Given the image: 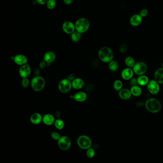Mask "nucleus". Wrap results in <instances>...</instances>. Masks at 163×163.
<instances>
[{"label": "nucleus", "mask_w": 163, "mask_h": 163, "mask_svg": "<svg viewBox=\"0 0 163 163\" xmlns=\"http://www.w3.org/2000/svg\"><path fill=\"white\" fill-rule=\"evenodd\" d=\"M98 56L99 59L103 62L109 63L113 59L114 54L111 48L104 47L99 51Z\"/></svg>", "instance_id": "nucleus-1"}, {"label": "nucleus", "mask_w": 163, "mask_h": 163, "mask_svg": "<svg viewBox=\"0 0 163 163\" xmlns=\"http://www.w3.org/2000/svg\"><path fill=\"white\" fill-rule=\"evenodd\" d=\"M145 106L148 112L152 113H157L161 109V104L158 99L151 98L146 101Z\"/></svg>", "instance_id": "nucleus-2"}, {"label": "nucleus", "mask_w": 163, "mask_h": 163, "mask_svg": "<svg viewBox=\"0 0 163 163\" xmlns=\"http://www.w3.org/2000/svg\"><path fill=\"white\" fill-rule=\"evenodd\" d=\"M31 87L34 91L39 92L44 88L45 81L41 76H36L32 79L31 82Z\"/></svg>", "instance_id": "nucleus-3"}, {"label": "nucleus", "mask_w": 163, "mask_h": 163, "mask_svg": "<svg viewBox=\"0 0 163 163\" xmlns=\"http://www.w3.org/2000/svg\"><path fill=\"white\" fill-rule=\"evenodd\" d=\"M75 26L76 31L82 34L88 31L90 27V24L88 19L85 18H81L76 21Z\"/></svg>", "instance_id": "nucleus-4"}, {"label": "nucleus", "mask_w": 163, "mask_h": 163, "mask_svg": "<svg viewBox=\"0 0 163 163\" xmlns=\"http://www.w3.org/2000/svg\"><path fill=\"white\" fill-rule=\"evenodd\" d=\"M77 143L80 148L83 150H87L91 147L92 141L88 136L82 135L77 138Z\"/></svg>", "instance_id": "nucleus-5"}, {"label": "nucleus", "mask_w": 163, "mask_h": 163, "mask_svg": "<svg viewBox=\"0 0 163 163\" xmlns=\"http://www.w3.org/2000/svg\"><path fill=\"white\" fill-rule=\"evenodd\" d=\"M58 87L60 92L63 93H67L72 88V81L68 78L63 79L59 82Z\"/></svg>", "instance_id": "nucleus-6"}, {"label": "nucleus", "mask_w": 163, "mask_h": 163, "mask_svg": "<svg viewBox=\"0 0 163 163\" xmlns=\"http://www.w3.org/2000/svg\"><path fill=\"white\" fill-rule=\"evenodd\" d=\"M58 141V146L63 151L68 150L71 147V139L68 136H61Z\"/></svg>", "instance_id": "nucleus-7"}, {"label": "nucleus", "mask_w": 163, "mask_h": 163, "mask_svg": "<svg viewBox=\"0 0 163 163\" xmlns=\"http://www.w3.org/2000/svg\"><path fill=\"white\" fill-rule=\"evenodd\" d=\"M134 73L136 75H144L147 70V66L145 62L140 61L136 63L132 68Z\"/></svg>", "instance_id": "nucleus-8"}, {"label": "nucleus", "mask_w": 163, "mask_h": 163, "mask_svg": "<svg viewBox=\"0 0 163 163\" xmlns=\"http://www.w3.org/2000/svg\"><path fill=\"white\" fill-rule=\"evenodd\" d=\"M159 83H158L156 80H152L147 84V89L150 93L152 94H158L160 91Z\"/></svg>", "instance_id": "nucleus-9"}, {"label": "nucleus", "mask_w": 163, "mask_h": 163, "mask_svg": "<svg viewBox=\"0 0 163 163\" xmlns=\"http://www.w3.org/2000/svg\"><path fill=\"white\" fill-rule=\"evenodd\" d=\"M19 73L22 78L28 77L31 73V68L30 65L26 64L21 66L19 70Z\"/></svg>", "instance_id": "nucleus-10"}, {"label": "nucleus", "mask_w": 163, "mask_h": 163, "mask_svg": "<svg viewBox=\"0 0 163 163\" xmlns=\"http://www.w3.org/2000/svg\"><path fill=\"white\" fill-rule=\"evenodd\" d=\"M143 18L139 14L132 15L130 19V25L134 27L138 26L142 23Z\"/></svg>", "instance_id": "nucleus-11"}, {"label": "nucleus", "mask_w": 163, "mask_h": 163, "mask_svg": "<svg viewBox=\"0 0 163 163\" xmlns=\"http://www.w3.org/2000/svg\"><path fill=\"white\" fill-rule=\"evenodd\" d=\"M62 29L66 33L71 34L75 31L76 28L75 25H74L73 23L69 21H67L63 23Z\"/></svg>", "instance_id": "nucleus-12"}, {"label": "nucleus", "mask_w": 163, "mask_h": 163, "mask_svg": "<svg viewBox=\"0 0 163 163\" xmlns=\"http://www.w3.org/2000/svg\"><path fill=\"white\" fill-rule=\"evenodd\" d=\"M12 59L14 60L15 64L19 65V66H23V65L27 64V62H28L27 57L23 55H22V54H19V55L15 56L12 58Z\"/></svg>", "instance_id": "nucleus-13"}, {"label": "nucleus", "mask_w": 163, "mask_h": 163, "mask_svg": "<svg viewBox=\"0 0 163 163\" xmlns=\"http://www.w3.org/2000/svg\"><path fill=\"white\" fill-rule=\"evenodd\" d=\"M134 73V70L131 68H126L121 72V77L124 80H131L133 77Z\"/></svg>", "instance_id": "nucleus-14"}, {"label": "nucleus", "mask_w": 163, "mask_h": 163, "mask_svg": "<svg viewBox=\"0 0 163 163\" xmlns=\"http://www.w3.org/2000/svg\"><path fill=\"white\" fill-rule=\"evenodd\" d=\"M56 58L55 53L54 52L48 51L44 56V60L47 64H50L55 60Z\"/></svg>", "instance_id": "nucleus-15"}, {"label": "nucleus", "mask_w": 163, "mask_h": 163, "mask_svg": "<svg viewBox=\"0 0 163 163\" xmlns=\"http://www.w3.org/2000/svg\"><path fill=\"white\" fill-rule=\"evenodd\" d=\"M131 92L127 88H123L119 91V96L120 98L124 100L130 99L131 98Z\"/></svg>", "instance_id": "nucleus-16"}, {"label": "nucleus", "mask_w": 163, "mask_h": 163, "mask_svg": "<svg viewBox=\"0 0 163 163\" xmlns=\"http://www.w3.org/2000/svg\"><path fill=\"white\" fill-rule=\"evenodd\" d=\"M56 120L53 115L51 114H45L43 116V123L45 125L50 126L52 125L55 123Z\"/></svg>", "instance_id": "nucleus-17"}, {"label": "nucleus", "mask_w": 163, "mask_h": 163, "mask_svg": "<svg viewBox=\"0 0 163 163\" xmlns=\"http://www.w3.org/2000/svg\"><path fill=\"white\" fill-rule=\"evenodd\" d=\"M43 121V116L39 113H34L30 117V121L32 124L37 125L40 124Z\"/></svg>", "instance_id": "nucleus-18"}, {"label": "nucleus", "mask_w": 163, "mask_h": 163, "mask_svg": "<svg viewBox=\"0 0 163 163\" xmlns=\"http://www.w3.org/2000/svg\"><path fill=\"white\" fill-rule=\"evenodd\" d=\"M72 88L76 90H80L84 86V81L80 78H75L72 81Z\"/></svg>", "instance_id": "nucleus-19"}, {"label": "nucleus", "mask_w": 163, "mask_h": 163, "mask_svg": "<svg viewBox=\"0 0 163 163\" xmlns=\"http://www.w3.org/2000/svg\"><path fill=\"white\" fill-rule=\"evenodd\" d=\"M74 99L78 102H83L87 99V94L83 91H79L74 95Z\"/></svg>", "instance_id": "nucleus-20"}, {"label": "nucleus", "mask_w": 163, "mask_h": 163, "mask_svg": "<svg viewBox=\"0 0 163 163\" xmlns=\"http://www.w3.org/2000/svg\"><path fill=\"white\" fill-rule=\"evenodd\" d=\"M154 77L158 83L163 84V68H160L156 70Z\"/></svg>", "instance_id": "nucleus-21"}, {"label": "nucleus", "mask_w": 163, "mask_h": 163, "mask_svg": "<svg viewBox=\"0 0 163 163\" xmlns=\"http://www.w3.org/2000/svg\"><path fill=\"white\" fill-rule=\"evenodd\" d=\"M130 91H131L132 95L135 96V97L140 96L142 93V88L139 86H137V85L132 86L130 89Z\"/></svg>", "instance_id": "nucleus-22"}, {"label": "nucleus", "mask_w": 163, "mask_h": 163, "mask_svg": "<svg viewBox=\"0 0 163 163\" xmlns=\"http://www.w3.org/2000/svg\"><path fill=\"white\" fill-rule=\"evenodd\" d=\"M149 81V78L147 76L145 75H140L137 79L138 84L140 86H145L148 84Z\"/></svg>", "instance_id": "nucleus-23"}, {"label": "nucleus", "mask_w": 163, "mask_h": 163, "mask_svg": "<svg viewBox=\"0 0 163 163\" xmlns=\"http://www.w3.org/2000/svg\"><path fill=\"white\" fill-rule=\"evenodd\" d=\"M109 68L110 71L115 72L119 69V64L117 62L114 60H112L109 63Z\"/></svg>", "instance_id": "nucleus-24"}, {"label": "nucleus", "mask_w": 163, "mask_h": 163, "mask_svg": "<svg viewBox=\"0 0 163 163\" xmlns=\"http://www.w3.org/2000/svg\"><path fill=\"white\" fill-rule=\"evenodd\" d=\"M125 63L128 68H133L135 65V60L132 56H127L125 59Z\"/></svg>", "instance_id": "nucleus-25"}, {"label": "nucleus", "mask_w": 163, "mask_h": 163, "mask_svg": "<svg viewBox=\"0 0 163 163\" xmlns=\"http://www.w3.org/2000/svg\"><path fill=\"white\" fill-rule=\"evenodd\" d=\"M81 37V34L78 31H74L71 34V40L74 42H79Z\"/></svg>", "instance_id": "nucleus-26"}, {"label": "nucleus", "mask_w": 163, "mask_h": 163, "mask_svg": "<svg viewBox=\"0 0 163 163\" xmlns=\"http://www.w3.org/2000/svg\"><path fill=\"white\" fill-rule=\"evenodd\" d=\"M55 126L58 130H62L65 126V123L61 119H58L55 121Z\"/></svg>", "instance_id": "nucleus-27"}, {"label": "nucleus", "mask_w": 163, "mask_h": 163, "mask_svg": "<svg viewBox=\"0 0 163 163\" xmlns=\"http://www.w3.org/2000/svg\"><path fill=\"white\" fill-rule=\"evenodd\" d=\"M123 83L120 80H116L113 83V88L114 90L117 91H120L123 88Z\"/></svg>", "instance_id": "nucleus-28"}, {"label": "nucleus", "mask_w": 163, "mask_h": 163, "mask_svg": "<svg viewBox=\"0 0 163 163\" xmlns=\"http://www.w3.org/2000/svg\"><path fill=\"white\" fill-rule=\"evenodd\" d=\"M47 7L48 9L52 10L55 8L56 6V0H49L47 4Z\"/></svg>", "instance_id": "nucleus-29"}, {"label": "nucleus", "mask_w": 163, "mask_h": 163, "mask_svg": "<svg viewBox=\"0 0 163 163\" xmlns=\"http://www.w3.org/2000/svg\"><path fill=\"white\" fill-rule=\"evenodd\" d=\"M86 155L88 158H92L95 155V151L94 149L91 147L87 149V151L86 152Z\"/></svg>", "instance_id": "nucleus-30"}, {"label": "nucleus", "mask_w": 163, "mask_h": 163, "mask_svg": "<svg viewBox=\"0 0 163 163\" xmlns=\"http://www.w3.org/2000/svg\"><path fill=\"white\" fill-rule=\"evenodd\" d=\"M29 80H28V77H25L23 78L22 81H21V84L23 88H26L28 87L29 85Z\"/></svg>", "instance_id": "nucleus-31"}, {"label": "nucleus", "mask_w": 163, "mask_h": 163, "mask_svg": "<svg viewBox=\"0 0 163 163\" xmlns=\"http://www.w3.org/2000/svg\"><path fill=\"white\" fill-rule=\"evenodd\" d=\"M119 51L121 53H125L127 52L128 50V47L127 45L125 44H122L120 45L119 48Z\"/></svg>", "instance_id": "nucleus-32"}, {"label": "nucleus", "mask_w": 163, "mask_h": 163, "mask_svg": "<svg viewBox=\"0 0 163 163\" xmlns=\"http://www.w3.org/2000/svg\"><path fill=\"white\" fill-rule=\"evenodd\" d=\"M51 137L53 139V140H56V141H58L59 139L61 137L60 134L58 132H53L51 134Z\"/></svg>", "instance_id": "nucleus-33"}, {"label": "nucleus", "mask_w": 163, "mask_h": 163, "mask_svg": "<svg viewBox=\"0 0 163 163\" xmlns=\"http://www.w3.org/2000/svg\"><path fill=\"white\" fill-rule=\"evenodd\" d=\"M149 11L148 10H147V9L144 8L143 9L141 10L140 12L139 15H141L143 18H145L148 15Z\"/></svg>", "instance_id": "nucleus-34"}, {"label": "nucleus", "mask_w": 163, "mask_h": 163, "mask_svg": "<svg viewBox=\"0 0 163 163\" xmlns=\"http://www.w3.org/2000/svg\"><path fill=\"white\" fill-rule=\"evenodd\" d=\"M137 84H138L137 79L135 78H132L130 80V85L131 86H135Z\"/></svg>", "instance_id": "nucleus-35"}, {"label": "nucleus", "mask_w": 163, "mask_h": 163, "mask_svg": "<svg viewBox=\"0 0 163 163\" xmlns=\"http://www.w3.org/2000/svg\"><path fill=\"white\" fill-rule=\"evenodd\" d=\"M47 63L45 61L41 62L39 64V67L41 69H44L45 68V67L47 66Z\"/></svg>", "instance_id": "nucleus-36"}, {"label": "nucleus", "mask_w": 163, "mask_h": 163, "mask_svg": "<svg viewBox=\"0 0 163 163\" xmlns=\"http://www.w3.org/2000/svg\"><path fill=\"white\" fill-rule=\"evenodd\" d=\"M49 0H37V1L38 4H41V5H44L45 4H47L48 1Z\"/></svg>", "instance_id": "nucleus-37"}, {"label": "nucleus", "mask_w": 163, "mask_h": 163, "mask_svg": "<svg viewBox=\"0 0 163 163\" xmlns=\"http://www.w3.org/2000/svg\"><path fill=\"white\" fill-rule=\"evenodd\" d=\"M99 64V62L98 60H97V59L93 60L92 62V66L94 68H96L98 66Z\"/></svg>", "instance_id": "nucleus-38"}, {"label": "nucleus", "mask_w": 163, "mask_h": 163, "mask_svg": "<svg viewBox=\"0 0 163 163\" xmlns=\"http://www.w3.org/2000/svg\"><path fill=\"white\" fill-rule=\"evenodd\" d=\"M69 80H71V81H73L74 79H75V76L74 74H70L69 76H68L67 77Z\"/></svg>", "instance_id": "nucleus-39"}, {"label": "nucleus", "mask_w": 163, "mask_h": 163, "mask_svg": "<svg viewBox=\"0 0 163 163\" xmlns=\"http://www.w3.org/2000/svg\"><path fill=\"white\" fill-rule=\"evenodd\" d=\"M40 73V72L39 69H38V68H36L34 69V74L36 76H39Z\"/></svg>", "instance_id": "nucleus-40"}, {"label": "nucleus", "mask_w": 163, "mask_h": 163, "mask_svg": "<svg viewBox=\"0 0 163 163\" xmlns=\"http://www.w3.org/2000/svg\"><path fill=\"white\" fill-rule=\"evenodd\" d=\"M136 104L137 107H141L143 106V105H144V103H143V102H142V101H140V102H138Z\"/></svg>", "instance_id": "nucleus-41"}, {"label": "nucleus", "mask_w": 163, "mask_h": 163, "mask_svg": "<svg viewBox=\"0 0 163 163\" xmlns=\"http://www.w3.org/2000/svg\"><path fill=\"white\" fill-rule=\"evenodd\" d=\"M63 1H64L65 4H66L67 5L70 4L73 1V0H63Z\"/></svg>", "instance_id": "nucleus-42"}, {"label": "nucleus", "mask_w": 163, "mask_h": 163, "mask_svg": "<svg viewBox=\"0 0 163 163\" xmlns=\"http://www.w3.org/2000/svg\"><path fill=\"white\" fill-rule=\"evenodd\" d=\"M55 115L58 118H60V116H61V114H60V112L59 111H56L55 113Z\"/></svg>", "instance_id": "nucleus-43"}, {"label": "nucleus", "mask_w": 163, "mask_h": 163, "mask_svg": "<svg viewBox=\"0 0 163 163\" xmlns=\"http://www.w3.org/2000/svg\"><path fill=\"white\" fill-rule=\"evenodd\" d=\"M162 67H163V62L162 63Z\"/></svg>", "instance_id": "nucleus-44"}]
</instances>
